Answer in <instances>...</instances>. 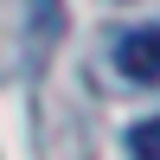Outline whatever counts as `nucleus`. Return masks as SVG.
Returning a JSON list of instances; mask_svg holds the SVG:
<instances>
[{
	"instance_id": "f257e3e1",
	"label": "nucleus",
	"mask_w": 160,
	"mask_h": 160,
	"mask_svg": "<svg viewBox=\"0 0 160 160\" xmlns=\"http://www.w3.org/2000/svg\"><path fill=\"white\" fill-rule=\"evenodd\" d=\"M115 71L128 83H160V26H128L115 38Z\"/></svg>"
},
{
	"instance_id": "f03ea898",
	"label": "nucleus",
	"mask_w": 160,
	"mask_h": 160,
	"mask_svg": "<svg viewBox=\"0 0 160 160\" xmlns=\"http://www.w3.org/2000/svg\"><path fill=\"white\" fill-rule=\"evenodd\" d=\"M128 154L135 160H160V115H148V122L128 128Z\"/></svg>"
}]
</instances>
